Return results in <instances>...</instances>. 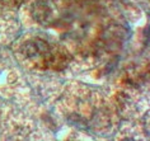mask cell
Returning <instances> with one entry per match:
<instances>
[{
  "mask_svg": "<svg viewBox=\"0 0 150 141\" xmlns=\"http://www.w3.org/2000/svg\"><path fill=\"white\" fill-rule=\"evenodd\" d=\"M51 16V9L46 3L37 1L32 6V17L35 18L38 23H45Z\"/></svg>",
  "mask_w": 150,
  "mask_h": 141,
  "instance_id": "cell-1",
  "label": "cell"
}]
</instances>
